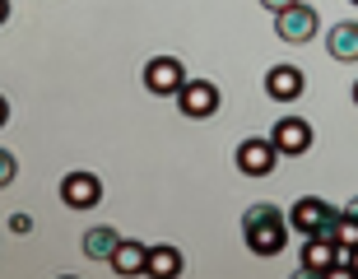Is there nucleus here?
<instances>
[{"instance_id":"13","label":"nucleus","mask_w":358,"mask_h":279,"mask_svg":"<svg viewBox=\"0 0 358 279\" xmlns=\"http://www.w3.org/2000/svg\"><path fill=\"white\" fill-rule=\"evenodd\" d=\"M117 242H121V233H117V228L98 224V228H89V233H84V256H89V261H112Z\"/></svg>"},{"instance_id":"20","label":"nucleus","mask_w":358,"mask_h":279,"mask_svg":"<svg viewBox=\"0 0 358 279\" xmlns=\"http://www.w3.org/2000/svg\"><path fill=\"white\" fill-rule=\"evenodd\" d=\"M5 19H10V0H0V24H5Z\"/></svg>"},{"instance_id":"21","label":"nucleus","mask_w":358,"mask_h":279,"mask_svg":"<svg viewBox=\"0 0 358 279\" xmlns=\"http://www.w3.org/2000/svg\"><path fill=\"white\" fill-rule=\"evenodd\" d=\"M345 210H349V214H354V219H358V196H354V200H349V205H345Z\"/></svg>"},{"instance_id":"22","label":"nucleus","mask_w":358,"mask_h":279,"mask_svg":"<svg viewBox=\"0 0 358 279\" xmlns=\"http://www.w3.org/2000/svg\"><path fill=\"white\" fill-rule=\"evenodd\" d=\"M354 103H358V84H354Z\"/></svg>"},{"instance_id":"18","label":"nucleus","mask_w":358,"mask_h":279,"mask_svg":"<svg viewBox=\"0 0 358 279\" xmlns=\"http://www.w3.org/2000/svg\"><path fill=\"white\" fill-rule=\"evenodd\" d=\"M349 275H358V247L349 252Z\"/></svg>"},{"instance_id":"4","label":"nucleus","mask_w":358,"mask_h":279,"mask_svg":"<svg viewBox=\"0 0 358 279\" xmlns=\"http://www.w3.org/2000/svg\"><path fill=\"white\" fill-rule=\"evenodd\" d=\"M219 103H224V93H219V84H210V80H186L182 89H177V107H182L191 121L214 117Z\"/></svg>"},{"instance_id":"14","label":"nucleus","mask_w":358,"mask_h":279,"mask_svg":"<svg viewBox=\"0 0 358 279\" xmlns=\"http://www.w3.org/2000/svg\"><path fill=\"white\" fill-rule=\"evenodd\" d=\"M182 270V252L177 247H149V270L145 275H177Z\"/></svg>"},{"instance_id":"16","label":"nucleus","mask_w":358,"mask_h":279,"mask_svg":"<svg viewBox=\"0 0 358 279\" xmlns=\"http://www.w3.org/2000/svg\"><path fill=\"white\" fill-rule=\"evenodd\" d=\"M10 228L14 233H33V219L28 214H10Z\"/></svg>"},{"instance_id":"8","label":"nucleus","mask_w":358,"mask_h":279,"mask_svg":"<svg viewBox=\"0 0 358 279\" xmlns=\"http://www.w3.org/2000/svg\"><path fill=\"white\" fill-rule=\"evenodd\" d=\"M61 200H66L70 210H93V205L103 200V182H98V173H66V177H61Z\"/></svg>"},{"instance_id":"12","label":"nucleus","mask_w":358,"mask_h":279,"mask_svg":"<svg viewBox=\"0 0 358 279\" xmlns=\"http://www.w3.org/2000/svg\"><path fill=\"white\" fill-rule=\"evenodd\" d=\"M326 52L331 61H358V24H335L326 33Z\"/></svg>"},{"instance_id":"6","label":"nucleus","mask_w":358,"mask_h":279,"mask_svg":"<svg viewBox=\"0 0 358 279\" xmlns=\"http://www.w3.org/2000/svg\"><path fill=\"white\" fill-rule=\"evenodd\" d=\"M186 84V66L177 56H154L145 66V89L149 93H163V98H177V89Z\"/></svg>"},{"instance_id":"17","label":"nucleus","mask_w":358,"mask_h":279,"mask_svg":"<svg viewBox=\"0 0 358 279\" xmlns=\"http://www.w3.org/2000/svg\"><path fill=\"white\" fill-rule=\"evenodd\" d=\"M261 5H266L270 14H279V10H289V5H298V0H261Z\"/></svg>"},{"instance_id":"11","label":"nucleus","mask_w":358,"mask_h":279,"mask_svg":"<svg viewBox=\"0 0 358 279\" xmlns=\"http://www.w3.org/2000/svg\"><path fill=\"white\" fill-rule=\"evenodd\" d=\"M112 270H117V275H145V270H149V247H145V242L121 238L117 252H112Z\"/></svg>"},{"instance_id":"5","label":"nucleus","mask_w":358,"mask_h":279,"mask_svg":"<svg viewBox=\"0 0 358 279\" xmlns=\"http://www.w3.org/2000/svg\"><path fill=\"white\" fill-rule=\"evenodd\" d=\"M270 145L284 154V159H303L307 149H312V126L303 117H279L275 131H270Z\"/></svg>"},{"instance_id":"3","label":"nucleus","mask_w":358,"mask_h":279,"mask_svg":"<svg viewBox=\"0 0 358 279\" xmlns=\"http://www.w3.org/2000/svg\"><path fill=\"white\" fill-rule=\"evenodd\" d=\"M275 33L284 42H312L321 33V14L312 10V5H303V0H298V5H289V10L275 14Z\"/></svg>"},{"instance_id":"19","label":"nucleus","mask_w":358,"mask_h":279,"mask_svg":"<svg viewBox=\"0 0 358 279\" xmlns=\"http://www.w3.org/2000/svg\"><path fill=\"white\" fill-rule=\"evenodd\" d=\"M5 121H10V103H5V98H0V126H5Z\"/></svg>"},{"instance_id":"7","label":"nucleus","mask_w":358,"mask_h":279,"mask_svg":"<svg viewBox=\"0 0 358 279\" xmlns=\"http://www.w3.org/2000/svg\"><path fill=\"white\" fill-rule=\"evenodd\" d=\"M275 159H279V149L270 145L266 135H247V140L238 145V173H247V177L275 173Z\"/></svg>"},{"instance_id":"23","label":"nucleus","mask_w":358,"mask_h":279,"mask_svg":"<svg viewBox=\"0 0 358 279\" xmlns=\"http://www.w3.org/2000/svg\"><path fill=\"white\" fill-rule=\"evenodd\" d=\"M349 5H358V0H349Z\"/></svg>"},{"instance_id":"9","label":"nucleus","mask_w":358,"mask_h":279,"mask_svg":"<svg viewBox=\"0 0 358 279\" xmlns=\"http://www.w3.org/2000/svg\"><path fill=\"white\" fill-rule=\"evenodd\" d=\"M335 261H340L335 238H307V247H303V270L307 275H331Z\"/></svg>"},{"instance_id":"1","label":"nucleus","mask_w":358,"mask_h":279,"mask_svg":"<svg viewBox=\"0 0 358 279\" xmlns=\"http://www.w3.org/2000/svg\"><path fill=\"white\" fill-rule=\"evenodd\" d=\"M289 233L293 228H289V219H284V210L270 205V200L252 205L247 219H242V238H247V247H252L256 256H279L289 247Z\"/></svg>"},{"instance_id":"15","label":"nucleus","mask_w":358,"mask_h":279,"mask_svg":"<svg viewBox=\"0 0 358 279\" xmlns=\"http://www.w3.org/2000/svg\"><path fill=\"white\" fill-rule=\"evenodd\" d=\"M14 173H19L14 154H10V149H0V186H10V182H14Z\"/></svg>"},{"instance_id":"2","label":"nucleus","mask_w":358,"mask_h":279,"mask_svg":"<svg viewBox=\"0 0 358 279\" xmlns=\"http://www.w3.org/2000/svg\"><path fill=\"white\" fill-rule=\"evenodd\" d=\"M335 224H340V210L321 196H303L289 210V228L303 238H335Z\"/></svg>"},{"instance_id":"10","label":"nucleus","mask_w":358,"mask_h":279,"mask_svg":"<svg viewBox=\"0 0 358 279\" xmlns=\"http://www.w3.org/2000/svg\"><path fill=\"white\" fill-rule=\"evenodd\" d=\"M266 93H270V98H279V103H293V98L303 93V70H298V66L266 70Z\"/></svg>"}]
</instances>
